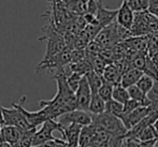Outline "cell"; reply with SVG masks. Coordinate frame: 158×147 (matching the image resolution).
I'll return each mask as SVG.
<instances>
[{
    "label": "cell",
    "mask_w": 158,
    "mask_h": 147,
    "mask_svg": "<svg viewBox=\"0 0 158 147\" xmlns=\"http://www.w3.org/2000/svg\"><path fill=\"white\" fill-rule=\"evenodd\" d=\"M43 37L39 38V41L46 40V51L42 60H48L53 57H55L57 54L64 51L66 48V41H64V35L55 28L51 22H48V25H45L42 28Z\"/></svg>",
    "instance_id": "obj_1"
},
{
    "label": "cell",
    "mask_w": 158,
    "mask_h": 147,
    "mask_svg": "<svg viewBox=\"0 0 158 147\" xmlns=\"http://www.w3.org/2000/svg\"><path fill=\"white\" fill-rule=\"evenodd\" d=\"M93 125L104 129L112 134L122 137H125L127 131H128L118 117L106 112L100 115H93Z\"/></svg>",
    "instance_id": "obj_2"
},
{
    "label": "cell",
    "mask_w": 158,
    "mask_h": 147,
    "mask_svg": "<svg viewBox=\"0 0 158 147\" xmlns=\"http://www.w3.org/2000/svg\"><path fill=\"white\" fill-rule=\"evenodd\" d=\"M64 125H61L58 120L48 119L41 126L40 130H37V132L33 135L32 147L42 145L48 141H53L56 137H53L54 131H59L61 135H64Z\"/></svg>",
    "instance_id": "obj_3"
},
{
    "label": "cell",
    "mask_w": 158,
    "mask_h": 147,
    "mask_svg": "<svg viewBox=\"0 0 158 147\" xmlns=\"http://www.w3.org/2000/svg\"><path fill=\"white\" fill-rule=\"evenodd\" d=\"M1 113H2V119H3V126H13L19 128L23 132H28L31 131L35 128H32L24 115L21 113V111L17 108H6L1 106Z\"/></svg>",
    "instance_id": "obj_4"
},
{
    "label": "cell",
    "mask_w": 158,
    "mask_h": 147,
    "mask_svg": "<svg viewBox=\"0 0 158 147\" xmlns=\"http://www.w3.org/2000/svg\"><path fill=\"white\" fill-rule=\"evenodd\" d=\"M72 51L71 48L67 47L64 51H61L59 54H57L55 57L48 59V60H41L40 63L37 66L35 71L39 73L40 71L43 70H59V69L64 68V67L68 66L71 63V59H72Z\"/></svg>",
    "instance_id": "obj_5"
},
{
    "label": "cell",
    "mask_w": 158,
    "mask_h": 147,
    "mask_svg": "<svg viewBox=\"0 0 158 147\" xmlns=\"http://www.w3.org/2000/svg\"><path fill=\"white\" fill-rule=\"evenodd\" d=\"M95 41L98 42L103 48H112L114 45L121 43L122 41L118 35V31H117L116 21L101 29V31L96 37Z\"/></svg>",
    "instance_id": "obj_6"
},
{
    "label": "cell",
    "mask_w": 158,
    "mask_h": 147,
    "mask_svg": "<svg viewBox=\"0 0 158 147\" xmlns=\"http://www.w3.org/2000/svg\"><path fill=\"white\" fill-rule=\"evenodd\" d=\"M25 100H26V97L24 96V97L21 98L19 102H17V103L12 102V106L21 111V113L24 115V117L26 118L28 124H29L32 128L37 129L39 126H42L46 120H48V117L46 116L45 112H44L42 108L40 111H37V112H29V111H27L23 106V102H25Z\"/></svg>",
    "instance_id": "obj_7"
},
{
    "label": "cell",
    "mask_w": 158,
    "mask_h": 147,
    "mask_svg": "<svg viewBox=\"0 0 158 147\" xmlns=\"http://www.w3.org/2000/svg\"><path fill=\"white\" fill-rule=\"evenodd\" d=\"M58 121L64 126H68L70 124H77L82 127H85L93 124V115L86 111L74 110L63 115L60 117V120H58Z\"/></svg>",
    "instance_id": "obj_8"
},
{
    "label": "cell",
    "mask_w": 158,
    "mask_h": 147,
    "mask_svg": "<svg viewBox=\"0 0 158 147\" xmlns=\"http://www.w3.org/2000/svg\"><path fill=\"white\" fill-rule=\"evenodd\" d=\"M92 89L87 82L86 76H83L80 86L77 90L75 91V97H77V110L86 111L88 112L90 105V101H92Z\"/></svg>",
    "instance_id": "obj_9"
},
{
    "label": "cell",
    "mask_w": 158,
    "mask_h": 147,
    "mask_svg": "<svg viewBox=\"0 0 158 147\" xmlns=\"http://www.w3.org/2000/svg\"><path fill=\"white\" fill-rule=\"evenodd\" d=\"M151 108L150 106H140V108H135V111L127 114H122L118 118L122 120V122L124 124L125 128L127 130L132 129L135 125H138L142 119H144L150 113Z\"/></svg>",
    "instance_id": "obj_10"
},
{
    "label": "cell",
    "mask_w": 158,
    "mask_h": 147,
    "mask_svg": "<svg viewBox=\"0 0 158 147\" xmlns=\"http://www.w3.org/2000/svg\"><path fill=\"white\" fill-rule=\"evenodd\" d=\"M117 16V10H109L106 9L102 6V2L100 0L99 6H98V11L96 13V23L101 29L104 27L111 25L113 22L116 21Z\"/></svg>",
    "instance_id": "obj_11"
},
{
    "label": "cell",
    "mask_w": 158,
    "mask_h": 147,
    "mask_svg": "<svg viewBox=\"0 0 158 147\" xmlns=\"http://www.w3.org/2000/svg\"><path fill=\"white\" fill-rule=\"evenodd\" d=\"M116 22L118 25L128 30H130L132 27L133 22H135V12L129 8L126 1H124L122 6L117 9Z\"/></svg>",
    "instance_id": "obj_12"
},
{
    "label": "cell",
    "mask_w": 158,
    "mask_h": 147,
    "mask_svg": "<svg viewBox=\"0 0 158 147\" xmlns=\"http://www.w3.org/2000/svg\"><path fill=\"white\" fill-rule=\"evenodd\" d=\"M83 127L77 124H70L68 126L64 127V140L67 142L69 147H77L79 146L80 135Z\"/></svg>",
    "instance_id": "obj_13"
},
{
    "label": "cell",
    "mask_w": 158,
    "mask_h": 147,
    "mask_svg": "<svg viewBox=\"0 0 158 147\" xmlns=\"http://www.w3.org/2000/svg\"><path fill=\"white\" fill-rule=\"evenodd\" d=\"M23 131L13 126H2L1 127V142L8 143L10 145H15L21 137L23 135Z\"/></svg>",
    "instance_id": "obj_14"
},
{
    "label": "cell",
    "mask_w": 158,
    "mask_h": 147,
    "mask_svg": "<svg viewBox=\"0 0 158 147\" xmlns=\"http://www.w3.org/2000/svg\"><path fill=\"white\" fill-rule=\"evenodd\" d=\"M102 76H103L104 81H106V83H110V84H112L113 86H116L122 83V77H123V75L121 74V72H119L118 69L116 68V66H115L114 63H110L106 66Z\"/></svg>",
    "instance_id": "obj_15"
},
{
    "label": "cell",
    "mask_w": 158,
    "mask_h": 147,
    "mask_svg": "<svg viewBox=\"0 0 158 147\" xmlns=\"http://www.w3.org/2000/svg\"><path fill=\"white\" fill-rule=\"evenodd\" d=\"M144 75V72L141 70H138V69H130L127 73L123 75L122 77V83L121 85L125 88H129L130 86L137 85V83L139 82V80L141 79Z\"/></svg>",
    "instance_id": "obj_16"
},
{
    "label": "cell",
    "mask_w": 158,
    "mask_h": 147,
    "mask_svg": "<svg viewBox=\"0 0 158 147\" xmlns=\"http://www.w3.org/2000/svg\"><path fill=\"white\" fill-rule=\"evenodd\" d=\"M96 133V127L94 125H89V126H85L82 128L81 135H80V142L79 146L81 147H90L93 144Z\"/></svg>",
    "instance_id": "obj_17"
},
{
    "label": "cell",
    "mask_w": 158,
    "mask_h": 147,
    "mask_svg": "<svg viewBox=\"0 0 158 147\" xmlns=\"http://www.w3.org/2000/svg\"><path fill=\"white\" fill-rule=\"evenodd\" d=\"M88 112L92 115H100L106 112V101L98 93H93Z\"/></svg>",
    "instance_id": "obj_18"
},
{
    "label": "cell",
    "mask_w": 158,
    "mask_h": 147,
    "mask_svg": "<svg viewBox=\"0 0 158 147\" xmlns=\"http://www.w3.org/2000/svg\"><path fill=\"white\" fill-rule=\"evenodd\" d=\"M86 79H87V82L90 86V89H92V92L93 93H98L99 89L101 88V86L103 85L104 83V79L102 75L98 74L96 73L95 71H90L88 72L87 74L85 75Z\"/></svg>",
    "instance_id": "obj_19"
},
{
    "label": "cell",
    "mask_w": 158,
    "mask_h": 147,
    "mask_svg": "<svg viewBox=\"0 0 158 147\" xmlns=\"http://www.w3.org/2000/svg\"><path fill=\"white\" fill-rule=\"evenodd\" d=\"M128 89L129 96H130V99L135 100V101L140 102L143 106H150V102H148V96L143 92L137 85L130 86Z\"/></svg>",
    "instance_id": "obj_20"
},
{
    "label": "cell",
    "mask_w": 158,
    "mask_h": 147,
    "mask_svg": "<svg viewBox=\"0 0 158 147\" xmlns=\"http://www.w3.org/2000/svg\"><path fill=\"white\" fill-rule=\"evenodd\" d=\"M70 68L73 73H77V74L82 75V76H85L88 72H90L93 70L92 66H90L89 61L87 59L75 62V63H70Z\"/></svg>",
    "instance_id": "obj_21"
},
{
    "label": "cell",
    "mask_w": 158,
    "mask_h": 147,
    "mask_svg": "<svg viewBox=\"0 0 158 147\" xmlns=\"http://www.w3.org/2000/svg\"><path fill=\"white\" fill-rule=\"evenodd\" d=\"M113 100L119 102L122 104H125L127 101L130 100V96H129L128 89L123 87V86L119 84V85L114 86V90H113Z\"/></svg>",
    "instance_id": "obj_22"
},
{
    "label": "cell",
    "mask_w": 158,
    "mask_h": 147,
    "mask_svg": "<svg viewBox=\"0 0 158 147\" xmlns=\"http://www.w3.org/2000/svg\"><path fill=\"white\" fill-rule=\"evenodd\" d=\"M125 1L135 13L146 12L150 3V0H125Z\"/></svg>",
    "instance_id": "obj_23"
},
{
    "label": "cell",
    "mask_w": 158,
    "mask_h": 147,
    "mask_svg": "<svg viewBox=\"0 0 158 147\" xmlns=\"http://www.w3.org/2000/svg\"><path fill=\"white\" fill-rule=\"evenodd\" d=\"M137 140L140 142L155 141V140H158V133L156 132V130H155V128L152 125V126H148L145 129H143Z\"/></svg>",
    "instance_id": "obj_24"
},
{
    "label": "cell",
    "mask_w": 158,
    "mask_h": 147,
    "mask_svg": "<svg viewBox=\"0 0 158 147\" xmlns=\"http://www.w3.org/2000/svg\"><path fill=\"white\" fill-rule=\"evenodd\" d=\"M124 104L115 101V100H110L106 102V113H109L111 115H114L116 117H119L123 113Z\"/></svg>",
    "instance_id": "obj_25"
},
{
    "label": "cell",
    "mask_w": 158,
    "mask_h": 147,
    "mask_svg": "<svg viewBox=\"0 0 158 147\" xmlns=\"http://www.w3.org/2000/svg\"><path fill=\"white\" fill-rule=\"evenodd\" d=\"M35 132H37V129H33V130L28 131V132H24L21 139L17 141L15 145H13V147H32L33 135H35Z\"/></svg>",
    "instance_id": "obj_26"
},
{
    "label": "cell",
    "mask_w": 158,
    "mask_h": 147,
    "mask_svg": "<svg viewBox=\"0 0 158 147\" xmlns=\"http://www.w3.org/2000/svg\"><path fill=\"white\" fill-rule=\"evenodd\" d=\"M155 83H156V82H155L152 77H150L148 75L144 74L143 76L139 80V82L137 83V86L141 89V90L143 91L146 96H148V93L152 90L153 87H154Z\"/></svg>",
    "instance_id": "obj_27"
},
{
    "label": "cell",
    "mask_w": 158,
    "mask_h": 147,
    "mask_svg": "<svg viewBox=\"0 0 158 147\" xmlns=\"http://www.w3.org/2000/svg\"><path fill=\"white\" fill-rule=\"evenodd\" d=\"M113 90H114V86L110 83H106L104 81L103 85L101 86V88L98 91V95L102 98L106 102L110 101V100L113 99Z\"/></svg>",
    "instance_id": "obj_28"
},
{
    "label": "cell",
    "mask_w": 158,
    "mask_h": 147,
    "mask_svg": "<svg viewBox=\"0 0 158 147\" xmlns=\"http://www.w3.org/2000/svg\"><path fill=\"white\" fill-rule=\"evenodd\" d=\"M144 74L148 75L156 83H158V68L155 66V63L152 61V59L148 57V59H146L145 69H144Z\"/></svg>",
    "instance_id": "obj_29"
},
{
    "label": "cell",
    "mask_w": 158,
    "mask_h": 147,
    "mask_svg": "<svg viewBox=\"0 0 158 147\" xmlns=\"http://www.w3.org/2000/svg\"><path fill=\"white\" fill-rule=\"evenodd\" d=\"M146 59H148V54L138 53V54L133 57V59L131 60V66H132V68L141 70L144 72V69H145V64H146Z\"/></svg>",
    "instance_id": "obj_30"
},
{
    "label": "cell",
    "mask_w": 158,
    "mask_h": 147,
    "mask_svg": "<svg viewBox=\"0 0 158 147\" xmlns=\"http://www.w3.org/2000/svg\"><path fill=\"white\" fill-rule=\"evenodd\" d=\"M148 99L150 102V108L158 112V83H155L152 90L148 93Z\"/></svg>",
    "instance_id": "obj_31"
},
{
    "label": "cell",
    "mask_w": 158,
    "mask_h": 147,
    "mask_svg": "<svg viewBox=\"0 0 158 147\" xmlns=\"http://www.w3.org/2000/svg\"><path fill=\"white\" fill-rule=\"evenodd\" d=\"M82 79H83V76H82V75L77 74V73H73V72L71 73L68 77H67V83H68L69 87L72 89L74 92L77 90V88H79Z\"/></svg>",
    "instance_id": "obj_32"
},
{
    "label": "cell",
    "mask_w": 158,
    "mask_h": 147,
    "mask_svg": "<svg viewBox=\"0 0 158 147\" xmlns=\"http://www.w3.org/2000/svg\"><path fill=\"white\" fill-rule=\"evenodd\" d=\"M140 106H143L140 102L135 101V100L130 99L129 101H127L125 104H124V110L122 114H127V113H130L132 111H135V108H140Z\"/></svg>",
    "instance_id": "obj_33"
},
{
    "label": "cell",
    "mask_w": 158,
    "mask_h": 147,
    "mask_svg": "<svg viewBox=\"0 0 158 147\" xmlns=\"http://www.w3.org/2000/svg\"><path fill=\"white\" fill-rule=\"evenodd\" d=\"M121 147H140V141L130 137H124Z\"/></svg>",
    "instance_id": "obj_34"
},
{
    "label": "cell",
    "mask_w": 158,
    "mask_h": 147,
    "mask_svg": "<svg viewBox=\"0 0 158 147\" xmlns=\"http://www.w3.org/2000/svg\"><path fill=\"white\" fill-rule=\"evenodd\" d=\"M148 12L158 18V0H150Z\"/></svg>",
    "instance_id": "obj_35"
},
{
    "label": "cell",
    "mask_w": 158,
    "mask_h": 147,
    "mask_svg": "<svg viewBox=\"0 0 158 147\" xmlns=\"http://www.w3.org/2000/svg\"><path fill=\"white\" fill-rule=\"evenodd\" d=\"M158 140L155 141H148V142H140V147H155Z\"/></svg>",
    "instance_id": "obj_36"
},
{
    "label": "cell",
    "mask_w": 158,
    "mask_h": 147,
    "mask_svg": "<svg viewBox=\"0 0 158 147\" xmlns=\"http://www.w3.org/2000/svg\"><path fill=\"white\" fill-rule=\"evenodd\" d=\"M150 57L151 59H152V61L154 62L155 63V66L157 67L158 68V52H156V53H154L153 55H151V56H148Z\"/></svg>",
    "instance_id": "obj_37"
},
{
    "label": "cell",
    "mask_w": 158,
    "mask_h": 147,
    "mask_svg": "<svg viewBox=\"0 0 158 147\" xmlns=\"http://www.w3.org/2000/svg\"><path fill=\"white\" fill-rule=\"evenodd\" d=\"M0 147H13L12 145H10V144L8 143H4V142H1L0 143Z\"/></svg>",
    "instance_id": "obj_38"
},
{
    "label": "cell",
    "mask_w": 158,
    "mask_h": 147,
    "mask_svg": "<svg viewBox=\"0 0 158 147\" xmlns=\"http://www.w3.org/2000/svg\"><path fill=\"white\" fill-rule=\"evenodd\" d=\"M1 104H0V125L3 126V119H2V113H1Z\"/></svg>",
    "instance_id": "obj_39"
},
{
    "label": "cell",
    "mask_w": 158,
    "mask_h": 147,
    "mask_svg": "<svg viewBox=\"0 0 158 147\" xmlns=\"http://www.w3.org/2000/svg\"><path fill=\"white\" fill-rule=\"evenodd\" d=\"M153 127H154L155 130H156V132L158 133V119L154 122V124H153Z\"/></svg>",
    "instance_id": "obj_40"
},
{
    "label": "cell",
    "mask_w": 158,
    "mask_h": 147,
    "mask_svg": "<svg viewBox=\"0 0 158 147\" xmlns=\"http://www.w3.org/2000/svg\"><path fill=\"white\" fill-rule=\"evenodd\" d=\"M1 127L2 125H0V143H1Z\"/></svg>",
    "instance_id": "obj_41"
},
{
    "label": "cell",
    "mask_w": 158,
    "mask_h": 147,
    "mask_svg": "<svg viewBox=\"0 0 158 147\" xmlns=\"http://www.w3.org/2000/svg\"><path fill=\"white\" fill-rule=\"evenodd\" d=\"M77 147H81V146H77Z\"/></svg>",
    "instance_id": "obj_42"
},
{
    "label": "cell",
    "mask_w": 158,
    "mask_h": 147,
    "mask_svg": "<svg viewBox=\"0 0 158 147\" xmlns=\"http://www.w3.org/2000/svg\"><path fill=\"white\" fill-rule=\"evenodd\" d=\"M157 143H158V142H157Z\"/></svg>",
    "instance_id": "obj_43"
}]
</instances>
